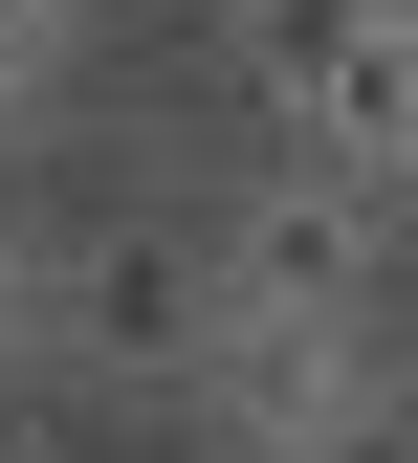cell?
Instances as JSON below:
<instances>
[{
  "mask_svg": "<svg viewBox=\"0 0 418 463\" xmlns=\"http://www.w3.org/2000/svg\"><path fill=\"white\" fill-rule=\"evenodd\" d=\"M220 331H243V287H220V221H44V309H23V354H67V375H176L199 397L220 375Z\"/></svg>",
  "mask_w": 418,
  "mask_h": 463,
  "instance_id": "cell-1",
  "label": "cell"
},
{
  "mask_svg": "<svg viewBox=\"0 0 418 463\" xmlns=\"http://www.w3.org/2000/svg\"><path fill=\"white\" fill-rule=\"evenodd\" d=\"M396 243H418V199L286 155V177L220 221V287H243V309H330V331H418V309H396Z\"/></svg>",
  "mask_w": 418,
  "mask_h": 463,
  "instance_id": "cell-2",
  "label": "cell"
},
{
  "mask_svg": "<svg viewBox=\"0 0 418 463\" xmlns=\"http://www.w3.org/2000/svg\"><path fill=\"white\" fill-rule=\"evenodd\" d=\"M265 463H418V354H375L352 397H309V420H286Z\"/></svg>",
  "mask_w": 418,
  "mask_h": 463,
  "instance_id": "cell-3",
  "label": "cell"
},
{
  "mask_svg": "<svg viewBox=\"0 0 418 463\" xmlns=\"http://www.w3.org/2000/svg\"><path fill=\"white\" fill-rule=\"evenodd\" d=\"M67 23H88V0H0V133H23L44 89H67Z\"/></svg>",
  "mask_w": 418,
  "mask_h": 463,
  "instance_id": "cell-4",
  "label": "cell"
},
{
  "mask_svg": "<svg viewBox=\"0 0 418 463\" xmlns=\"http://www.w3.org/2000/svg\"><path fill=\"white\" fill-rule=\"evenodd\" d=\"M23 309H44V221H23V177H0V354H23Z\"/></svg>",
  "mask_w": 418,
  "mask_h": 463,
  "instance_id": "cell-5",
  "label": "cell"
},
{
  "mask_svg": "<svg viewBox=\"0 0 418 463\" xmlns=\"http://www.w3.org/2000/svg\"><path fill=\"white\" fill-rule=\"evenodd\" d=\"M0 463H88V441H0Z\"/></svg>",
  "mask_w": 418,
  "mask_h": 463,
  "instance_id": "cell-6",
  "label": "cell"
},
{
  "mask_svg": "<svg viewBox=\"0 0 418 463\" xmlns=\"http://www.w3.org/2000/svg\"><path fill=\"white\" fill-rule=\"evenodd\" d=\"M396 44H418V0H396Z\"/></svg>",
  "mask_w": 418,
  "mask_h": 463,
  "instance_id": "cell-7",
  "label": "cell"
}]
</instances>
